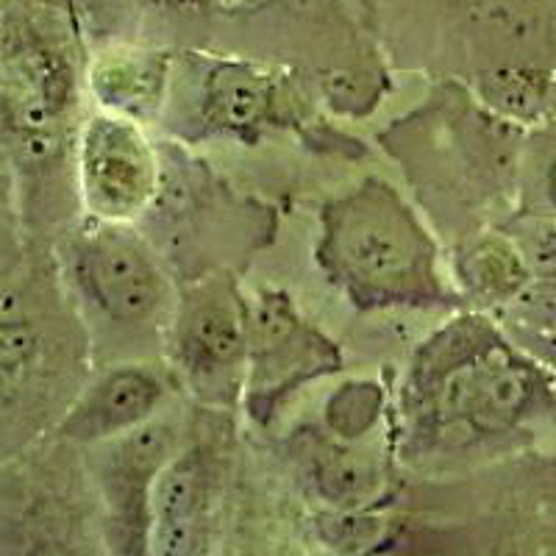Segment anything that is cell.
<instances>
[{
    "label": "cell",
    "mask_w": 556,
    "mask_h": 556,
    "mask_svg": "<svg viewBox=\"0 0 556 556\" xmlns=\"http://www.w3.org/2000/svg\"><path fill=\"white\" fill-rule=\"evenodd\" d=\"M556 412L548 367L484 315L445 323L415 351L401 390L404 454L468 451Z\"/></svg>",
    "instance_id": "cell-1"
},
{
    "label": "cell",
    "mask_w": 556,
    "mask_h": 556,
    "mask_svg": "<svg viewBox=\"0 0 556 556\" xmlns=\"http://www.w3.org/2000/svg\"><path fill=\"white\" fill-rule=\"evenodd\" d=\"M315 260L356 309L454 304L434 237L381 178H365L323 206Z\"/></svg>",
    "instance_id": "cell-2"
},
{
    "label": "cell",
    "mask_w": 556,
    "mask_h": 556,
    "mask_svg": "<svg viewBox=\"0 0 556 556\" xmlns=\"http://www.w3.org/2000/svg\"><path fill=\"white\" fill-rule=\"evenodd\" d=\"M64 273L78 301L112 326H151L176 306L165 267L134 223L89 217L64 245Z\"/></svg>",
    "instance_id": "cell-3"
},
{
    "label": "cell",
    "mask_w": 556,
    "mask_h": 556,
    "mask_svg": "<svg viewBox=\"0 0 556 556\" xmlns=\"http://www.w3.org/2000/svg\"><path fill=\"white\" fill-rule=\"evenodd\" d=\"M170 354L187 390L203 404L242 401L248 362V301L231 276H203L176 298Z\"/></svg>",
    "instance_id": "cell-4"
},
{
    "label": "cell",
    "mask_w": 556,
    "mask_h": 556,
    "mask_svg": "<svg viewBox=\"0 0 556 556\" xmlns=\"http://www.w3.org/2000/svg\"><path fill=\"white\" fill-rule=\"evenodd\" d=\"M340 367V345L306 320L285 290H262L248 301L242 404L251 420L267 426L290 395L309 381L337 374Z\"/></svg>",
    "instance_id": "cell-5"
},
{
    "label": "cell",
    "mask_w": 556,
    "mask_h": 556,
    "mask_svg": "<svg viewBox=\"0 0 556 556\" xmlns=\"http://www.w3.org/2000/svg\"><path fill=\"white\" fill-rule=\"evenodd\" d=\"M76 176L84 212L92 220L137 223L162 192V159L142 123L121 114H92L78 131Z\"/></svg>",
    "instance_id": "cell-6"
},
{
    "label": "cell",
    "mask_w": 556,
    "mask_h": 556,
    "mask_svg": "<svg viewBox=\"0 0 556 556\" xmlns=\"http://www.w3.org/2000/svg\"><path fill=\"white\" fill-rule=\"evenodd\" d=\"M101 448L98 484L106 504L109 545L117 554H146L151 551L153 484L178 451L176 429L153 417Z\"/></svg>",
    "instance_id": "cell-7"
},
{
    "label": "cell",
    "mask_w": 556,
    "mask_h": 556,
    "mask_svg": "<svg viewBox=\"0 0 556 556\" xmlns=\"http://www.w3.org/2000/svg\"><path fill=\"white\" fill-rule=\"evenodd\" d=\"M165 399L167 381L156 367L123 362L106 367L92 384L84 387L56 431L70 443L103 445L153 420Z\"/></svg>",
    "instance_id": "cell-8"
},
{
    "label": "cell",
    "mask_w": 556,
    "mask_h": 556,
    "mask_svg": "<svg viewBox=\"0 0 556 556\" xmlns=\"http://www.w3.org/2000/svg\"><path fill=\"white\" fill-rule=\"evenodd\" d=\"M212 465L201 448L176 451L151 495V551L153 554H201L208 543V501Z\"/></svg>",
    "instance_id": "cell-9"
},
{
    "label": "cell",
    "mask_w": 556,
    "mask_h": 556,
    "mask_svg": "<svg viewBox=\"0 0 556 556\" xmlns=\"http://www.w3.org/2000/svg\"><path fill=\"white\" fill-rule=\"evenodd\" d=\"M87 84L101 112L121 114L146 126L165 109L170 59L159 51L112 48L92 59Z\"/></svg>",
    "instance_id": "cell-10"
},
{
    "label": "cell",
    "mask_w": 556,
    "mask_h": 556,
    "mask_svg": "<svg viewBox=\"0 0 556 556\" xmlns=\"http://www.w3.org/2000/svg\"><path fill=\"white\" fill-rule=\"evenodd\" d=\"M306 465L317 498L326 501L331 509L365 513L384 493V459L379 451L356 445V440H312Z\"/></svg>",
    "instance_id": "cell-11"
},
{
    "label": "cell",
    "mask_w": 556,
    "mask_h": 556,
    "mask_svg": "<svg viewBox=\"0 0 556 556\" xmlns=\"http://www.w3.org/2000/svg\"><path fill=\"white\" fill-rule=\"evenodd\" d=\"M201 123L208 134H253L270 117L273 78L242 62H215L201 81Z\"/></svg>",
    "instance_id": "cell-12"
},
{
    "label": "cell",
    "mask_w": 556,
    "mask_h": 556,
    "mask_svg": "<svg viewBox=\"0 0 556 556\" xmlns=\"http://www.w3.org/2000/svg\"><path fill=\"white\" fill-rule=\"evenodd\" d=\"M531 278L534 273L506 231H484L462 242L454 253V281L459 292L490 309H504Z\"/></svg>",
    "instance_id": "cell-13"
},
{
    "label": "cell",
    "mask_w": 556,
    "mask_h": 556,
    "mask_svg": "<svg viewBox=\"0 0 556 556\" xmlns=\"http://www.w3.org/2000/svg\"><path fill=\"white\" fill-rule=\"evenodd\" d=\"M548 73L531 64H501L476 76V92L498 117L534 121L548 101Z\"/></svg>",
    "instance_id": "cell-14"
},
{
    "label": "cell",
    "mask_w": 556,
    "mask_h": 556,
    "mask_svg": "<svg viewBox=\"0 0 556 556\" xmlns=\"http://www.w3.org/2000/svg\"><path fill=\"white\" fill-rule=\"evenodd\" d=\"M381 412H384V392L376 381H348L326 404V426L331 437L359 443L379 424Z\"/></svg>",
    "instance_id": "cell-15"
},
{
    "label": "cell",
    "mask_w": 556,
    "mask_h": 556,
    "mask_svg": "<svg viewBox=\"0 0 556 556\" xmlns=\"http://www.w3.org/2000/svg\"><path fill=\"white\" fill-rule=\"evenodd\" d=\"M39 331L17 292L0 287V379L23 374L39 354Z\"/></svg>",
    "instance_id": "cell-16"
},
{
    "label": "cell",
    "mask_w": 556,
    "mask_h": 556,
    "mask_svg": "<svg viewBox=\"0 0 556 556\" xmlns=\"http://www.w3.org/2000/svg\"><path fill=\"white\" fill-rule=\"evenodd\" d=\"M498 312L504 317V326H509V329L556 334V278L534 276Z\"/></svg>",
    "instance_id": "cell-17"
},
{
    "label": "cell",
    "mask_w": 556,
    "mask_h": 556,
    "mask_svg": "<svg viewBox=\"0 0 556 556\" xmlns=\"http://www.w3.org/2000/svg\"><path fill=\"white\" fill-rule=\"evenodd\" d=\"M504 231L520 248L526 265L534 276L556 278V217L526 212Z\"/></svg>",
    "instance_id": "cell-18"
},
{
    "label": "cell",
    "mask_w": 556,
    "mask_h": 556,
    "mask_svg": "<svg viewBox=\"0 0 556 556\" xmlns=\"http://www.w3.org/2000/svg\"><path fill=\"white\" fill-rule=\"evenodd\" d=\"M531 215L556 217V139L548 146V151L540 153L538 208Z\"/></svg>",
    "instance_id": "cell-19"
},
{
    "label": "cell",
    "mask_w": 556,
    "mask_h": 556,
    "mask_svg": "<svg viewBox=\"0 0 556 556\" xmlns=\"http://www.w3.org/2000/svg\"><path fill=\"white\" fill-rule=\"evenodd\" d=\"M506 334L513 337L531 359H538L540 365L548 367L551 374H556V334H540V331H523V329H509L504 326Z\"/></svg>",
    "instance_id": "cell-20"
},
{
    "label": "cell",
    "mask_w": 556,
    "mask_h": 556,
    "mask_svg": "<svg viewBox=\"0 0 556 556\" xmlns=\"http://www.w3.org/2000/svg\"><path fill=\"white\" fill-rule=\"evenodd\" d=\"M0 206H3V178H0Z\"/></svg>",
    "instance_id": "cell-21"
}]
</instances>
